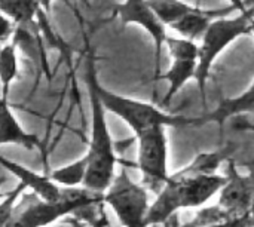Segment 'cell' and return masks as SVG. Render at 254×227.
<instances>
[{
    "label": "cell",
    "mask_w": 254,
    "mask_h": 227,
    "mask_svg": "<svg viewBox=\"0 0 254 227\" xmlns=\"http://www.w3.org/2000/svg\"><path fill=\"white\" fill-rule=\"evenodd\" d=\"M85 80L89 92L91 103V138L88 153L85 155L88 161L86 177L83 181V187L104 193L116 177V146L110 135L107 122H106V109L94 88V83L88 73H85Z\"/></svg>",
    "instance_id": "6da1fadb"
},
{
    "label": "cell",
    "mask_w": 254,
    "mask_h": 227,
    "mask_svg": "<svg viewBox=\"0 0 254 227\" xmlns=\"http://www.w3.org/2000/svg\"><path fill=\"white\" fill-rule=\"evenodd\" d=\"M103 204V193L92 192L83 186L64 187L58 202H46L36 193H22L6 227H46L57 220L80 210Z\"/></svg>",
    "instance_id": "7a4b0ae2"
},
{
    "label": "cell",
    "mask_w": 254,
    "mask_h": 227,
    "mask_svg": "<svg viewBox=\"0 0 254 227\" xmlns=\"http://www.w3.org/2000/svg\"><path fill=\"white\" fill-rule=\"evenodd\" d=\"M86 73L89 74L94 88L106 109V112L113 113L115 116L121 117L135 134V137L153 126H186L190 123H202L205 119H189L185 116H176L165 113L164 110L155 107L153 104L131 100L122 95H118L106 88H103L97 79V71L92 59L86 64Z\"/></svg>",
    "instance_id": "3957f363"
},
{
    "label": "cell",
    "mask_w": 254,
    "mask_h": 227,
    "mask_svg": "<svg viewBox=\"0 0 254 227\" xmlns=\"http://www.w3.org/2000/svg\"><path fill=\"white\" fill-rule=\"evenodd\" d=\"M254 12L240 13L235 18H216L207 28L205 34L201 39L199 54H198V67L195 80L201 94L204 95L207 80L210 77V71L216 58L238 37L252 33V22H253Z\"/></svg>",
    "instance_id": "277c9868"
},
{
    "label": "cell",
    "mask_w": 254,
    "mask_h": 227,
    "mask_svg": "<svg viewBox=\"0 0 254 227\" xmlns=\"http://www.w3.org/2000/svg\"><path fill=\"white\" fill-rule=\"evenodd\" d=\"M103 204L112 208L122 227H146L150 208L149 190L141 183L132 181L125 170L116 174L103 193Z\"/></svg>",
    "instance_id": "5b68a950"
},
{
    "label": "cell",
    "mask_w": 254,
    "mask_h": 227,
    "mask_svg": "<svg viewBox=\"0 0 254 227\" xmlns=\"http://www.w3.org/2000/svg\"><path fill=\"white\" fill-rule=\"evenodd\" d=\"M137 165L141 172V184L158 195L170 178L168 172V143L165 126H153L137 137Z\"/></svg>",
    "instance_id": "8992f818"
},
{
    "label": "cell",
    "mask_w": 254,
    "mask_h": 227,
    "mask_svg": "<svg viewBox=\"0 0 254 227\" xmlns=\"http://www.w3.org/2000/svg\"><path fill=\"white\" fill-rule=\"evenodd\" d=\"M173 181L182 210L188 208H201L213 196L219 195L220 189L226 183V175L214 174H186L179 171L170 175Z\"/></svg>",
    "instance_id": "52a82bcc"
},
{
    "label": "cell",
    "mask_w": 254,
    "mask_h": 227,
    "mask_svg": "<svg viewBox=\"0 0 254 227\" xmlns=\"http://www.w3.org/2000/svg\"><path fill=\"white\" fill-rule=\"evenodd\" d=\"M116 13L122 22V25L137 24L143 27L150 37L153 39L155 45V77L159 76L161 67V57L162 49L165 46V40L168 37L167 27L158 18L155 10L150 7L147 0H125L116 7Z\"/></svg>",
    "instance_id": "ba28073f"
},
{
    "label": "cell",
    "mask_w": 254,
    "mask_h": 227,
    "mask_svg": "<svg viewBox=\"0 0 254 227\" xmlns=\"http://www.w3.org/2000/svg\"><path fill=\"white\" fill-rule=\"evenodd\" d=\"M226 183L219 192V207L228 211L232 217L250 214L253 199V184L250 175H241L235 162L229 158L226 165Z\"/></svg>",
    "instance_id": "9c48e42d"
},
{
    "label": "cell",
    "mask_w": 254,
    "mask_h": 227,
    "mask_svg": "<svg viewBox=\"0 0 254 227\" xmlns=\"http://www.w3.org/2000/svg\"><path fill=\"white\" fill-rule=\"evenodd\" d=\"M0 167H3L7 172H10L13 177L18 178V181L24 183L27 189H30L33 193H36L40 199L46 202H58L63 198L64 187L54 183L49 177V174H37L16 162H12L10 159H6L0 156Z\"/></svg>",
    "instance_id": "30bf717a"
},
{
    "label": "cell",
    "mask_w": 254,
    "mask_h": 227,
    "mask_svg": "<svg viewBox=\"0 0 254 227\" xmlns=\"http://www.w3.org/2000/svg\"><path fill=\"white\" fill-rule=\"evenodd\" d=\"M4 144L19 146L27 152H33L40 146V141L37 135L27 132L19 125L9 107L7 98L0 94V147Z\"/></svg>",
    "instance_id": "8fae6325"
},
{
    "label": "cell",
    "mask_w": 254,
    "mask_h": 227,
    "mask_svg": "<svg viewBox=\"0 0 254 227\" xmlns=\"http://www.w3.org/2000/svg\"><path fill=\"white\" fill-rule=\"evenodd\" d=\"M232 10H235L231 4L226 9H216V10H208L196 6L195 10L190 13L185 15L179 21L170 25L174 31H177L182 37L189 39V40H201L202 36L205 34L208 25L216 19L222 16H228Z\"/></svg>",
    "instance_id": "7c38bea8"
},
{
    "label": "cell",
    "mask_w": 254,
    "mask_h": 227,
    "mask_svg": "<svg viewBox=\"0 0 254 227\" xmlns=\"http://www.w3.org/2000/svg\"><path fill=\"white\" fill-rule=\"evenodd\" d=\"M182 210L177 190L173 184V181L168 178L164 189L156 195V199L153 204H150L147 217H146V227L164 226L167 222H170L177 213Z\"/></svg>",
    "instance_id": "4fadbf2b"
},
{
    "label": "cell",
    "mask_w": 254,
    "mask_h": 227,
    "mask_svg": "<svg viewBox=\"0 0 254 227\" xmlns=\"http://www.w3.org/2000/svg\"><path fill=\"white\" fill-rule=\"evenodd\" d=\"M198 61H188V59H174L171 67L165 73H159L155 80H167L168 91L164 98V106H167L171 98L186 85L190 79H195Z\"/></svg>",
    "instance_id": "5bb4252c"
},
{
    "label": "cell",
    "mask_w": 254,
    "mask_h": 227,
    "mask_svg": "<svg viewBox=\"0 0 254 227\" xmlns=\"http://www.w3.org/2000/svg\"><path fill=\"white\" fill-rule=\"evenodd\" d=\"M254 112V85L243 95L231 100V101H225L216 112H213L211 114H208L205 119L207 120H217V122H223L228 117L232 116H238L243 113H253Z\"/></svg>",
    "instance_id": "9a60e30c"
},
{
    "label": "cell",
    "mask_w": 254,
    "mask_h": 227,
    "mask_svg": "<svg viewBox=\"0 0 254 227\" xmlns=\"http://www.w3.org/2000/svg\"><path fill=\"white\" fill-rule=\"evenodd\" d=\"M18 73L16 45L6 43L0 52V94L4 98H9L10 85L18 77Z\"/></svg>",
    "instance_id": "2e32d148"
},
{
    "label": "cell",
    "mask_w": 254,
    "mask_h": 227,
    "mask_svg": "<svg viewBox=\"0 0 254 227\" xmlns=\"http://www.w3.org/2000/svg\"><path fill=\"white\" fill-rule=\"evenodd\" d=\"M86 168H88V161L83 156L82 159H77L65 167L54 170L52 172H49V177L54 183H57L61 187H79L83 186L86 177Z\"/></svg>",
    "instance_id": "e0dca14e"
},
{
    "label": "cell",
    "mask_w": 254,
    "mask_h": 227,
    "mask_svg": "<svg viewBox=\"0 0 254 227\" xmlns=\"http://www.w3.org/2000/svg\"><path fill=\"white\" fill-rule=\"evenodd\" d=\"M40 4L37 0H0V10L9 16L15 25H24L34 19Z\"/></svg>",
    "instance_id": "ac0fdd59"
},
{
    "label": "cell",
    "mask_w": 254,
    "mask_h": 227,
    "mask_svg": "<svg viewBox=\"0 0 254 227\" xmlns=\"http://www.w3.org/2000/svg\"><path fill=\"white\" fill-rule=\"evenodd\" d=\"M232 152H234V149L228 147V149L219 150V152L201 153L188 167H185L180 171H183L186 174H214V172H217L220 165L231 158L229 155Z\"/></svg>",
    "instance_id": "d6986e66"
},
{
    "label": "cell",
    "mask_w": 254,
    "mask_h": 227,
    "mask_svg": "<svg viewBox=\"0 0 254 227\" xmlns=\"http://www.w3.org/2000/svg\"><path fill=\"white\" fill-rule=\"evenodd\" d=\"M147 1L165 27H170L176 21H179L180 18L196 9V6H192L183 0H147Z\"/></svg>",
    "instance_id": "ffe728a7"
},
{
    "label": "cell",
    "mask_w": 254,
    "mask_h": 227,
    "mask_svg": "<svg viewBox=\"0 0 254 227\" xmlns=\"http://www.w3.org/2000/svg\"><path fill=\"white\" fill-rule=\"evenodd\" d=\"M165 48L170 52V57L174 59H188V61H198L199 45L195 40L189 39H177V37H167Z\"/></svg>",
    "instance_id": "44dd1931"
},
{
    "label": "cell",
    "mask_w": 254,
    "mask_h": 227,
    "mask_svg": "<svg viewBox=\"0 0 254 227\" xmlns=\"http://www.w3.org/2000/svg\"><path fill=\"white\" fill-rule=\"evenodd\" d=\"M229 219H235V217H232L222 207H219V205L205 207V208H201L190 222L182 225V227H208L216 225V223L229 220Z\"/></svg>",
    "instance_id": "7402d4cb"
},
{
    "label": "cell",
    "mask_w": 254,
    "mask_h": 227,
    "mask_svg": "<svg viewBox=\"0 0 254 227\" xmlns=\"http://www.w3.org/2000/svg\"><path fill=\"white\" fill-rule=\"evenodd\" d=\"M25 190H27V186L19 181L15 189H12L6 195H3V198L0 201V227L7 226V223L13 214L15 205Z\"/></svg>",
    "instance_id": "603a6c76"
},
{
    "label": "cell",
    "mask_w": 254,
    "mask_h": 227,
    "mask_svg": "<svg viewBox=\"0 0 254 227\" xmlns=\"http://www.w3.org/2000/svg\"><path fill=\"white\" fill-rule=\"evenodd\" d=\"M13 21L0 10V43L9 40V37L13 34Z\"/></svg>",
    "instance_id": "cb8c5ba5"
},
{
    "label": "cell",
    "mask_w": 254,
    "mask_h": 227,
    "mask_svg": "<svg viewBox=\"0 0 254 227\" xmlns=\"http://www.w3.org/2000/svg\"><path fill=\"white\" fill-rule=\"evenodd\" d=\"M254 226L253 220L250 217V214L247 216H241V217H235V219H229V220H225V222H220V223H216L213 226L208 227H250Z\"/></svg>",
    "instance_id": "d4e9b609"
},
{
    "label": "cell",
    "mask_w": 254,
    "mask_h": 227,
    "mask_svg": "<svg viewBox=\"0 0 254 227\" xmlns=\"http://www.w3.org/2000/svg\"><path fill=\"white\" fill-rule=\"evenodd\" d=\"M228 1H229V4H231L235 10H238L240 13H249V12L252 10L247 0H228Z\"/></svg>",
    "instance_id": "484cf974"
},
{
    "label": "cell",
    "mask_w": 254,
    "mask_h": 227,
    "mask_svg": "<svg viewBox=\"0 0 254 227\" xmlns=\"http://www.w3.org/2000/svg\"><path fill=\"white\" fill-rule=\"evenodd\" d=\"M249 175H250V178H252V184H253V199H252V207H250V217H252V220H253V223H254V168L250 170Z\"/></svg>",
    "instance_id": "4316f807"
},
{
    "label": "cell",
    "mask_w": 254,
    "mask_h": 227,
    "mask_svg": "<svg viewBox=\"0 0 254 227\" xmlns=\"http://www.w3.org/2000/svg\"><path fill=\"white\" fill-rule=\"evenodd\" d=\"M162 227H182V226H180V223H179V220H177V216H174L170 222H167V223H165Z\"/></svg>",
    "instance_id": "83f0119b"
},
{
    "label": "cell",
    "mask_w": 254,
    "mask_h": 227,
    "mask_svg": "<svg viewBox=\"0 0 254 227\" xmlns=\"http://www.w3.org/2000/svg\"><path fill=\"white\" fill-rule=\"evenodd\" d=\"M39 1V4H40V7L42 9H45V10H51V3H52V0H37Z\"/></svg>",
    "instance_id": "f1b7e54d"
},
{
    "label": "cell",
    "mask_w": 254,
    "mask_h": 227,
    "mask_svg": "<svg viewBox=\"0 0 254 227\" xmlns=\"http://www.w3.org/2000/svg\"><path fill=\"white\" fill-rule=\"evenodd\" d=\"M4 181H6V177H0V189H1V186H3Z\"/></svg>",
    "instance_id": "f546056e"
},
{
    "label": "cell",
    "mask_w": 254,
    "mask_h": 227,
    "mask_svg": "<svg viewBox=\"0 0 254 227\" xmlns=\"http://www.w3.org/2000/svg\"><path fill=\"white\" fill-rule=\"evenodd\" d=\"M252 33H254V18H253V22H252Z\"/></svg>",
    "instance_id": "4dcf8cb0"
},
{
    "label": "cell",
    "mask_w": 254,
    "mask_h": 227,
    "mask_svg": "<svg viewBox=\"0 0 254 227\" xmlns=\"http://www.w3.org/2000/svg\"><path fill=\"white\" fill-rule=\"evenodd\" d=\"M1 49H3V45L0 43V52H1Z\"/></svg>",
    "instance_id": "1f68e13d"
}]
</instances>
